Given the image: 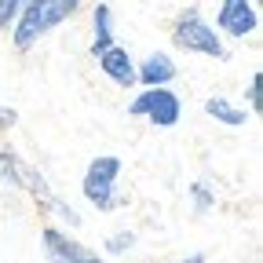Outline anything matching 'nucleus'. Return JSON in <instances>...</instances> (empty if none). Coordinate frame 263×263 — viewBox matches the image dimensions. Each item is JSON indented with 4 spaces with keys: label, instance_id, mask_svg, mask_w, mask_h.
<instances>
[{
    "label": "nucleus",
    "instance_id": "f257e3e1",
    "mask_svg": "<svg viewBox=\"0 0 263 263\" xmlns=\"http://www.w3.org/2000/svg\"><path fill=\"white\" fill-rule=\"evenodd\" d=\"M77 11H81V0H26V8L11 22V44L18 51H29L41 37H48L51 29H59Z\"/></svg>",
    "mask_w": 263,
    "mask_h": 263
},
{
    "label": "nucleus",
    "instance_id": "f03ea898",
    "mask_svg": "<svg viewBox=\"0 0 263 263\" xmlns=\"http://www.w3.org/2000/svg\"><path fill=\"white\" fill-rule=\"evenodd\" d=\"M172 44L186 55H205V59H216L223 62L227 59V44H223V33L197 11V8H186L176 26H172Z\"/></svg>",
    "mask_w": 263,
    "mask_h": 263
},
{
    "label": "nucleus",
    "instance_id": "7ed1b4c3",
    "mask_svg": "<svg viewBox=\"0 0 263 263\" xmlns=\"http://www.w3.org/2000/svg\"><path fill=\"white\" fill-rule=\"evenodd\" d=\"M117 179H121V157H95L88 168H84V179H81V194L99 209V212H114L121 205L117 197Z\"/></svg>",
    "mask_w": 263,
    "mask_h": 263
},
{
    "label": "nucleus",
    "instance_id": "20e7f679",
    "mask_svg": "<svg viewBox=\"0 0 263 263\" xmlns=\"http://www.w3.org/2000/svg\"><path fill=\"white\" fill-rule=\"evenodd\" d=\"M128 117H143V121H150V124H157V128H176L179 117H183V99H179L168 84L143 88L136 99H132Z\"/></svg>",
    "mask_w": 263,
    "mask_h": 263
},
{
    "label": "nucleus",
    "instance_id": "39448f33",
    "mask_svg": "<svg viewBox=\"0 0 263 263\" xmlns=\"http://www.w3.org/2000/svg\"><path fill=\"white\" fill-rule=\"evenodd\" d=\"M216 29L227 37H252L259 29V11L252 0H219L216 11Z\"/></svg>",
    "mask_w": 263,
    "mask_h": 263
},
{
    "label": "nucleus",
    "instance_id": "423d86ee",
    "mask_svg": "<svg viewBox=\"0 0 263 263\" xmlns=\"http://www.w3.org/2000/svg\"><path fill=\"white\" fill-rule=\"evenodd\" d=\"M41 245H44V256L51 263H103L91 249H84L81 241H73L70 234H62V230H55V227L41 230Z\"/></svg>",
    "mask_w": 263,
    "mask_h": 263
},
{
    "label": "nucleus",
    "instance_id": "0eeeda50",
    "mask_svg": "<svg viewBox=\"0 0 263 263\" xmlns=\"http://www.w3.org/2000/svg\"><path fill=\"white\" fill-rule=\"evenodd\" d=\"M95 62H99V70H103L117 88H136V62H132L128 48L110 44L106 51H99V55H95Z\"/></svg>",
    "mask_w": 263,
    "mask_h": 263
},
{
    "label": "nucleus",
    "instance_id": "6e6552de",
    "mask_svg": "<svg viewBox=\"0 0 263 263\" xmlns=\"http://www.w3.org/2000/svg\"><path fill=\"white\" fill-rule=\"evenodd\" d=\"M176 77H179V70H176L172 55H164V51H154V55L143 59V66H136V84H143V88L172 84Z\"/></svg>",
    "mask_w": 263,
    "mask_h": 263
},
{
    "label": "nucleus",
    "instance_id": "1a4fd4ad",
    "mask_svg": "<svg viewBox=\"0 0 263 263\" xmlns=\"http://www.w3.org/2000/svg\"><path fill=\"white\" fill-rule=\"evenodd\" d=\"M114 44V11H110V4H99L91 8V59L99 55V51H106Z\"/></svg>",
    "mask_w": 263,
    "mask_h": 263
},
{
    "label": "nucleus",
    "instance_id": "9d476101",
    "mask_svg": "<svg viewBox=\"0 0 263 263\" xmlns=\"http://www.w3.org/2000/svg\"><path fill=\"white\" fill-rule=\"evenodd\" d=\"M205 114L212 117V121H219V124H227V128H241V124H249V110H238L230 99H223V95H209L205 99Z\"/></svg>",
    "mask_w": 263,
    "mask_h": 263
},
{
    "label": "nucleus",
    "instance_id": "9b49d317",
    "mask_svg": "<svg viewBox=\"0 0 263 263\" xmlns=\"http://www.w3.org/2000/svg\"><path fill=\"white\" fill-rule=\"evenodd\" d=\"M190 197H194V209L197 212H209L216 205V194L205 186V183H190Z\"/></svg>",
    "mask_w": 263,
    "mask_h": 263
},
{
    "label": "nucleus",
    "instance_id": "f8f14e48",
    "mask_svg": "<svg viewBox=\"0 0 263 263\" xmlns=\"http://www.w3.org/2000/svg\"><path fill=\"white\" fill-rule=\"evenodd\" d=\"M22 8H26V0H0V29H11V22L18 18Z\"/></svg>",
    "mask_w": 263,
    "mask_h": 263
},
{
    "label": "nucleus",
    "instance_id": "ddd939ff",
    "mask_svg": "<svg viewBox=\"0 0 263 263\" xmlns=\"http://www.w3.org/2000/svg\"><path fill=\"white\" fill-rule=\"evenodd\" d=\"M132 245H136V234H128V230H121L117 238H110V241H106V249H110V252H128Z\"/></svg>",
    "mask_w": 263,
    "mask_h": 263
},
{
    "label": "nucleus",
    "instance_id": "4468645a",
    "mask_svg": "<svg viewBox=\"0 0 263 263\" xmlns=\"http://www.w3.org/2000/svg\"><path fill=\"white\" fill-rule=\"evenodd\" d=\"M256 99H259V73H252L249 81V114H256Z\"/></svg>",
    "mask_w": 263,
    "mask_h": 263
},
{
    "label": "nucleus",
    "instance_id": "2eb2a0df",
    "mask_svg": "<svg viewBox=\"0 0 263 263\" xmlns=\"http://www.w3.org/2000/svg\"><path fill=\"white\" fill-rule=\"evenodd\" d=\"M15 124V110H4L0 106V128H11Z\"/></svg>",
    "mask_w": 263,
    "mask_h": 263
},
{
    "label": "nucleus",
    "instance_id": "dca6fc26",
    "mask_svg": "<svg viewBox=\"0 0 263 263\" xmlns=\"http://www.w3.org/2000/svg\"><path fill=\"white\" fill-rule=\"evenodd\" d=\"M176 263H205V252H190V256H183V259H176Z\"/></svg>",
    "mask_w": 263,
    "mask_h": 263
}]
</instances>
